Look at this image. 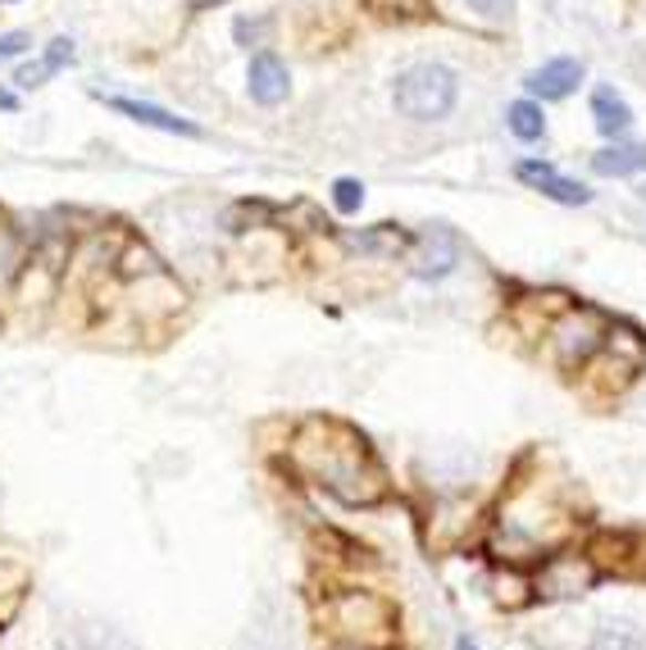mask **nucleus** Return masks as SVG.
<instances>
[{
	"instance_id": "f257e3e1",
	"label": "nucleus",
	"mask_w": 646,
	"mask_h": 650,
	"mask_svg": "<svg viewBox=\"0 0 646 650\" xmlns=\"http://www.w3.org/2000/svg\"><path fill=\"white\" fill-rule=\"evenodd\" d=\"M455 96H460V82L447 64H414L397 78L392 86V101L406 118L414 123H433V118H447L455 110Z\"/></svg>"
},
{
	"instance_id": "f03ea898",
	"label": "nucleus",
	"mask_w": 646,
	"mask_h": 650,
	"mask_svg": "<svg viewBox=\"0 0 646 650\" xmlns=\"http://www.w3.org/2000/svg\"><path fill=\"white\" fill-rule=\"evenodd\" d=\"M601 337H606V328H601V314L596 310H578V314H570L565 323L555 328V345H560V360L565 364H583L596 345H601Z\"/></svg>"
},
{
	"instance_id": "7ed1b4c3",
	"label": "nucleus",
	"mask_w": 646,
	"mask_h": 650,
	"mask_svg": "<svg viewBox=\"0 0 646 650\" xmlns=\"http://www.w3.org/2000/svg\"><path fill=\"white\" fill-rule=\"evenodd\" d=\"M246 86H250V101H260V105H283L287 92H291V73H287V64H283L278 55L260 51V55L250 60V69H246Z\"/></svg>"
},
{
	"instance_id": "20e7f679",
	"label": "nucleus",
	"mask_w": 646,
	"mask_h": 650,
	"mask_svg": "<svg viewBox=\"0 0 646 650\" xmlns=\"http://www.w3.org/2000/svg\"><path fill=\"white\" fill-rule=\"evenodd\" d=\"M514 173H520V183H533L542 196H551V200H560V205H587V200H592V192H587L583 183L560 178L555 164H546V159H524Z\"/></svg>"
},
{
	"instance_id": "39448f33",
	"label": "nucleus",
	"mask_w": 646,
	"mask_h": 650,
	"mask_svg": "<svg viewBox=\"0 0 646 650\" xmlns=\"http://www.w3.org/2000/svg\"><path fill=\"white\" fill-rule=\"evenodd\" d=\"M592 582H596V569L587 565V559H574V555L551 559V565L542 569V578H537L542 596H583Z\"/></svg>"
},
{
	"instance_id": "423d86ee",
	"label": "nucleus",
	"mask_w": 646,
	"mask_h": 650,
	"mask_svg": "<svg viewBox=\"0 0 646 650\" xmlns=\"http://www.w3.org/2000/svg\"><path fill=\"white\" fill-rule=\"evenodd\" d=\"M578 82H583V64L578 60H546L542 69H533L524 78V86L533 96H542V101H565Z\"/></svg>"
},
{
	"instance_id": "0eeeda50",
	"label": "nucleus",
	"mask_w": 646,
	"mask_h": 650,
	"mask_svg": "<svg viewBox=\"0 0 646 650\" xmlns=\"http://www.w3.org/2000/svg\"><path fill=\"white\" fill-rule=\"evenodd\" d=\"M455 265H460V241H455V233L433 228V233L423 237V250H419V259H414V274L433 282V278H447Z\"/></svg>"
},
{
	"instance_id": "6e6552de",
	"label": "nucleus",
	"mask_w": 646,
	"mask_h": 650,
	"mask_svg": "<svg viewBox=\"0 0 646 650\" xmlns=\"http://www.w3.org/2000/svg\"><path fill=\"white\" fill-rule=\"evenodd\" d=\"M119 114H127L133 123L142 127H160V133H174V137H201V127L178 118V114H168V110H155V105H142V101H110Z\"/></svg>"
},
{
	"instance_id": "1a4fd4ad",
	"label": "nucleus",
	"mask_w": 646,
	"mask_h": 650,
	"mask_svg": "<svg viewBox=\"0 0 646 650\" xmlns=\"http://www.w3.org/2000/svg\"><path fill=\"white\" fill-rule=\"evenodd\" d=\"M592 118H596V133L601 137H624L633 127V110L611 92V86H601V92L592 96Z\"/></svg>"
},
{
	"instance_id": "9d476101",
	"label": "nucleus",
	"mask_w": 646,
	"mask_h": 650,
	"mask_svg": "<svg viewBox=\"0 0 646 650\" xmlns=\"http://www.w3.org/2000/svg\"><path fill=\"white\" fill-rule=\"evenodd\" d=\"M592 168L601 178H624V173L646 168V146H606L592 155Z\"/></svg>"
},
{
	"instance_id": "9b49d317",
	"label": "nucleus",
	"mask_w": 646,
	"mask_h": 650,
	"mask_svg": "<svg viewBox=\"0 0 646 650\" xmlns=\"http://www.w3.org/2000/svg\"><path fill=\"white\" fill-rule=\"evenodd\" d=\"M505 123H510V133L520 142H542V133H546V118H542L537 101H514L505 110Z\"/></svg>"
},
{
	"instance_id": "f8f14e48",
	"label": "nucleus",
	"mask_w": 646,
	"mask_h": 650,
	"mask_svg": "<svg viewBox=\"0 0 646 650\" xmlns=\"http://www.w3.org/2000/svg\"><path fill=\"white\" fill-rule=\"evenodd\" d=\"M587 650H646V641H642V632L633 623H606L592 637Z\"/></svg>"
},
{
	"instance_id": "ddd939ff",
	"label": "nucleus",
	"mask_w": 646,
	"mask_h": 650,
	"mask_svg": "<svg viewBox=\"0 0 646 650\" xmlns=\"http://www.w3.org/2000/svg\"><path fill=\"white\" fill-rule=\"evenodd\" d=\"M356 246H360V250H373V255H401V250L410 246V233H401V228H392V224H378L373 233L356 237Z\"/></svg>"
},
{
	"instance_id": "4468645a",
	"label": "nucleus",
	"mask_w": 646,
	"mask_h": 650,
	"mask_svg": "<svg viewBox=\"0 0 646 650\" xmlns=\"http://www.w3.org/2000/svg\"><path fill=\"white\" fill-rule=\"evenodd\" d=\"M332 205H337L341 214H356V209L365 205V187H360L356 178H337V183H332Z\"/></svg>"
},
{
	"instance_id": "2eb2a0df",
	"label": "nucleus",
	"mask_w": 646,
	"mask_h": 650,
	"mask_svg": "<svg viewBox=\"0 0 646 650\" xmlns=\"http://www.w3.org/2000/svg\"><path fill=\"white\" fill-rule=\"evenodd\" d=\"M151 278V274H160V259L146 250V246H133V250H127L123 255V278Z\"/></svg>"
},
{
	"instance_id": "dca6fc26",
	"label": "nucleus",
	"mask_w": 646,
	"mask_h": 650,
	"mask_svg": "<svg viewBox=\"0 0 646 650\" xmlns=\"http://www.w3.org/2000/svg\"><path fill=\"white\" fill-rule=\"evenodd\" d=\"M469 10L479 19H492V23H505L514 14V0H469Z\"/></svg>"
},
{
	"instance_id": "f3484780",
	"label": "nucleus",
	"mask_w": 646,
	"mask_h": 650,
	"mask_svg": "<svg viewBox=\"0 0 646 650\" xmlns=\"http://www.w3.org/2000/svg\"><path fill=\"white\" fill-rule=\"evenodd\" d=\"M41 60H47V69H51V73L69 69V64H73V41H69V37H55V41H51V47H47V55H41Z\"/></svg>"
},
{
	"instance_id": "a211bd4d",
	"label": "nucleus",
	"mask_w": 646,
	"mask_h": 650,
	"mask_svg": "<svg viewBox=\"0 0 646 650\" xmlns=\"http://www.w3.org/2000/svg\"><path fill=\"white\" fill-rule=\"evenodd\" d=\"M14 259H19V237H14L6 224H0V274H10Z\"/></svg>"
},
{
	"instance_id": "6ab92c4d",
	"label": "nucleus",
	"mask_w": 646,
	"mask_h": 650,
	"mask_svg": "<svg viewBox=\"0 0 646 650\" xmlns=\"http://www.w3.org/2000/svg\"><path fill=\"white\" fill-rule=\"evenodd\" d=\"M32 47V37L28 32H0V60H14Z\"/></svg>"
},
{
	"instance_id": "aec40b11",
	"label": "nucleus",
	"mask_w": 646,
	"mask_h": 650,
	"mask_svg": "<svg viewBox=\"0 0 646 650\" xmlns=\"http://www.w3.org/2000/svg\"><path fill=\"white\" fill-rule=\"evenodd\" d=\"M47 73H51V69H47V60H37V64H23V69L14 73V82L23 86V92H32V86L47 82Z\"/></svg>"
},
{
	"instance_id": "412c9836",
	"label": "nucleus",
	"mask_w": 646,
	"mask_h": 650,
	"mask_svg": "<svg viewBox=\"0 0 646 650\" xmlns=\"http://www.w3.org/2000/svg\"><path fill=\"white\" fill-rule=\"evenodd\" d=\"M192 10H209V6H224V0H187Z\"/></svg>"
},
{
	"instance_id": "4be33fe9",
	"label": "nucleus",
	"mask_w": 646,
	"mask_h": 650,
	"mask_svg": "<svg viewBox=\"0 0 646 650\" xmlns=\"http://www.w3.org/2000/svg\"><path fill=\"white\" fill-rule=\"evenodd\" d=\"M0 110H14V96L10 92H0Z\"/></svg>"
},
{
	"instance_id": "5701e85b",
	"label": "nucleus",
	"mask_w": 646,
	"mask_h": 650,
	"mask_svg": "<svg viewBox=\"0 0 646 650\" xmlns=\"http://www.w3.org/2000/svg\"><path fill=\"white\" fill-rule=\"evenodd\" d=\"M455 650H479V646H473L469 637H460V641H455Z\"/></svg>"
},
{
	"instance_id": "b1692460",
	"label": "nucleus",
	"mask_w": 646,
	"mask_h": 650,
	"mask_svg": "<svg viewBox=\"0 0 646 650\" xmlns=\"http://www.w3.org/2000/svg\"><path fill=\"white\" fill-rule=\"evenodd\" d=\"M642 196H646V183H642Z\"/></svg>"
}]
</instances>
